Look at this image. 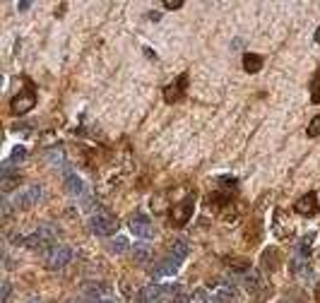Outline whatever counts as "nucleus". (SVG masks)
Masks as SVG:
<instances>
[{
  "mask_svg": "<svg viewBox=\"0 0 320 303\" xmlns=\"http://www.w3.org/2000/svg\"><path fill=\"white\" fill-rule=\"evenodd\" d=\"M29 303H41V301H39V298H31V301H29Z\"/></svg>",
  "mask_w": 320,
  "mask_h": 303,
  "instance_id": "nucleus-34",
  "label": "nucleus"
},
{
  "mask_svg": "<svg viewBox=\"0 0 320 303\" xmlns=\"http://www.w3.org/2000/svg\"><path fill=\"white\" fill-rule=\"evenodd\" d=\"M263 265H265L270 272L277 270V265H279V253H277V248H270V250H265V255H263Z\"/></svg>",
  "mask_w": 320,
  "mask_h": 303,
  "instance_id": "nucleus-17",
  "label": "nucleus"
},
{
  "mask_svg": "<svg viewBox=\"0 0 320 303\" xmlns=\"http://www.w3.org/2000/svg\"><path fill=\"white\" fill-rule=\"evenodd\" d=\"M313 241H315V233H308V236H304V239H301V243H298V255H301V257L311 255Z\"/></svg>",
  "mask_w": 320,
  "mask_h": 303,
  "instance_id": "nucleus-19",
  "label": "nucleus"
},
{
  "mask_svg": "<svg viewBox=\"0 0 320 303\" xmlns=\"http://www.w3.org/2000/svg\"><path fill=\"white\" fill-rule=\"evenodd\" d=\"M193 207H195V195H188L181 205H176L171 212V224L173 226H186L188 219L193 217Z\"/></svg>",
  "mask_w": 320,
  "mask_h": 303,
  "instance_id": "nucleus-7",
  "label": "nucleus"
},
{
  "mask_svg": "<svg viewBox=\"0 0 320 303\" xmlns=\"http://www.w3.org/2000/svg\"><path fill=\"white\" fill-rule=\"evenodd\" d=\"M241 282H243V287H246V291H248L255 301H263L265 298V284H263V277H260V272L258 270H253L250 267L246 274H241Z\"/></svg>",
  "mask_w": 320,
  "mask_h": 303,
  "instance_id": "nucleus-4",
  "label": "nucleus"
},
{
  "mask_svg": "<svg viewBox=\"0 0 320 303\" xmlns=\"http://www.w3.org/2000/svg\"><path fill=\"white\" fill-rule=\"evenodd\" d=\"M210 301H212V296L207 289H195L193 296H190V303H210Z\"/></svg>",
  "mask_w": 320,
  "mask_h": 303,
  "instance_id": "nucleus-21",
  "label": "nucleus"
},
{
  "mask_svg": "<svg viewBox=\"0 0 320 303\" xmlns=\"http://www.w3.org/2000/svg\"><path fill=\"white\" fill-rule=\"evenodd\" d=\"M10 214H12V205H10L8 200H3V217H5V219H8Z\"/></svg>",
  "mask_w": 320,
  "mask_h": 303,
  "instance_id": "nucleus-27",
  "label": "nucleus"
},
{
  "mask_svg": "<svg viewBox=\"0 0 320 303\" xmlns=\"http://www.w3.org/2000/svg\"><path fill=\"white\" fill-rule=\"evenodd\" d=\"M17 183H19V176H8V178H3V185H0V188H3V192H10Z\"/></svg>",
  "mask_w": 320,
  "mask_h": 303,
  "instance_id": "nucleus-24",
  "label": "nucleus"
},
{
  "mask_svg": "<svg viewBox=\"0 0 320 303\" xmlns=\"http://www.w3.org/2000/svg\"><path fill=\"white\" fill-rule=\"evenodd\" d=\"M10 291H12L10 282H3V303H8V301H10Z\"/></svg>",
  "mask_w": 320,
  "mask_h": 303,
  "instance_id": "nucleus-26",
  "label": "nucleus"
},
{
  "mask_svg": "<svg viewBox=\"0 0 320 303\" xmlns=\"http://www.w3.org/2000/svg\"><path fill=\"white\" fill-rule=\"evenodd\" d=\"M109 248H111V253H125L130 248V241L125 239V236H116V239H111Z\"/></svg>",
  "mask_w": 320,
  "mask_h": 303,
  "instance_id": "nucleus-18",
  "label": "nucleus"
},
{
  "mask_svg": "<svg viewBox=\"0 0 320 303\" xmlns=\"http://www.w3.org/2000/svg\"><path fill=\"white\" fill-rule=\"evenodd\" d=\"M320 135V116H313L308 123V137H318Z\"/></svg>",
  "mask_w": 320,
  "mask_h": 303,
  "instance_id": "nucleus-22",
  "label": "nucleus"
},
{
  "mask_svg": "<svg viewBox=\"0 0 320 303\" xmlns=\"http://www.w3.org/2000/svg\"><path fill=\"white\" fill-rule=\"evenodd\" d=\"M188 250H190V248H188L186 241H183V239H173L171 246H169V255H173L176 260H181V263H183V260L188 257Z\"/></svg>",
  "mask_w": 320,
  "mask_h": 303,
  "instance_id": "nucleus-14",
  "label": "nucleus"
},
{
  "mask_svg": "<svg viewBox=\"0 0 320 303\" xmlns=\"http://www.w3.org/2000/svg\"><path fill=\"white\" fill-rule=\"evenodd\" d=\"M89 229H92V233H96V236H113V233L118 231V222L113 219L111 214H94L92 219H89Z\"/></svg>",
  "mask_w": 320,
  "mask_h": 303,
  "instance_id": "nucleus-3",
  "label": "nucleus"
},
{
  "mask_svg": "<svg viewBox=\"0 0 320 303\" xmlns=\"http://www.w3.org/2000/svg\"><path fill=\"white\" fill-rule=\"evenodd\" d=\"M241 46H243V41H241V39H236L234 44H231V48H241Z\"/></svg>",
  "mask_w": 320,
  "mask_h": 303,
  "instance_id": "nucleus-32",
  "label": "nucleus"
},
{
  "mask_svg": "<svg viewBox=\"0 0 320 303\" xmlns=\"http://www.w3.org/2000/svg\"><path fill=\"white\" fill-rule=\"evenodd\" d=\"M164 8H166V10H178V8H181V3H166Z\"/></svg>",
  "mask_w": 320,
  "mask_h": 303,
  "instance_id": "nucleus-29",
  "label": "nucleus"
},
{
  "mask_svg": "<svg viewBox=\"0 0 320 303\" xmlns=\"http://www.w3.org/2000/svg\"><path fill=\"white\" fill-rule=\"evenodd\" d=\"M130 231H133L137 239H154V226H152L147 214L130 217Z\"/></svg>",
  "mask_w": 320,
  "mask_h": 303,
  "instance_id": "nucleus-9",
  "label": "nucleus"
},
{
  "mask_svg": "<svg viewBox=\"0 0 320 303\" xmlns=\"http://www.w3.org/2000/svg\"><path fill=\"white\" fill-rule=\"evenodd\" d=\"M152 257V250H149V246H145V243H140V246L133 248V260L137 265H145Z\"/></svg>",
  "mask_w": 320,
  "mask_h": 303,
  "instance_id": "nucleus-16",
  "label": "nucleus"
},
{
  "mask_svg": "<svg viewBox=\"0 0 320 303\" xmlns=\"http://www.w3.org/2000/svg\"><path fill=\"white\" fill-rule=\"evenodd\" d=\"M294 209H296L298 214H304V217L318 214V212H320V207H318V195H315V192H308V195H304V198H298V200H296V205H294Z\"/></svg>",
  "mask_w": 320,
  "mask_h": 303,
  "instance_id": "nucleus-10",
  "label": "nucleus"
},
{
  "mask_svg": "<svg viewBox=\"0 0 320 303\" xmlns=\"http://www.w3.org/2000/svg\"><path fill=\"white\" fill-rule=\"evenodd\" d=\"M34 106H36V92H34V87H31V82H27L24 92H19V94L12 99V104H10V111L15 113V116H22V113L31 111Z\"/></svg>",
  "mask_w": 320,
  "mask_h": 303,
  "instance_id": "nucleus-1",
  "label": "nucleus"
},
{
  "mask_svg": "<svg viewBox=\"0 0 320 303\" xmlns=\"http://www.w3.org/2000/svg\"><path fill=\"white\" fill-rule=\"evenodd\" d=\"M311 101L313 104L320 101V68L315 70V75H313V80H311Z\"/></svg>",
  "mask_w": 320,
  "mask_h": 303,
  "instance_id": "nucleus-20",
  "label": "nucleus"
},
{
  "mask_svg": "<svg viewBox=\"0 0 320 303\" xmlns=\"http://www.w3.org/2000/svg\"><path fill=\"white\" fill-rule=\"evenodd\" d=\"M210 287H212V298H214L217 303L234 301L236 294H238L236 287H234V282H227V279H212Z\"/></svg>",
  "mask_w": 320,
  "mask_h": 303,
  "instance_id": "nucleus-5",
  "label": "nucleus"
},
{
  "mask_svg": "<svg viewBox=\"0 0 320 303\" xmlns=\"http://www.w3.org/2000/svg\"><path fill=\"white\" fill-rule=\"evenodd\" d=\"M289 272L294 274V277H298L301 282H311L313 279L311 265L306 263L304 257H291V260H289Z\"/></svg>",
  "mask_w": 320,
  "mask_h": 303,
  "instance_id": "nucleus-12",
  "label": "nucleus"
},
{
  "mask_svg": "<svg viewBox=\"0 0 320 303\" xmlns=\"http://www.w3.org/2000/svg\"><path fill=\"white\" fill-rule=\"evenodd\" d=\"M96 303H116V301H113L111 296H104V298H99V301H96Z\"/></svg>",
  "mask_w": 320,
  "mask_h": 303,
  "instance_id": "nucleus-30",
  "label": "nucleus"
},
{
  "mask_svg": "<svg viewBox=\"0 0 320 303\" xmlns=\"http://www.w3.org/2000/svg\"><path fill=\"white\" fill-rule=\"evenodd\" d=\"M65 190L70 192V195H75V198L85 192V183H82V178H79L77 174H72L70 168L65 171Z\"/></svg>",
  "mask_w": 320,
  "mask_h": 303,
  "instance_id": "nucleus-13",
  "label": "nucleus"
},
{
  "mask_svg": "<svg viewBox=\"0 0 320 303\" xmlns=\"http://www.w3.org/2000/svg\"><path fill=\"white\" fill-rule=\"evenodd\" d=\"M70 260H72V248L63 246V243H55V246L46 253V267L48 270H63Z\"/></svg>",
  "mask_w": 320,
  "mask_h": 303,
  "instance_id": "nucleus-2",
  "label": "nucleus"
},
{
  "mask_svg": "<svg viewBox=\"0 0 320 303\" xmlns=\"http://www.w3.org/2000/svg\"><path fill=\"white\" fill-rule=\"evenodd\" d=\"M178 267H181V260L169 255V257H164V260H159V263L149 270V274H152V279H164V277H173V274L178 272Z\"/></svg>",
  "mask_w": 320,
  "mask_h": 303,
  "instance_id": "nucleus-8",
  "label": "nucleus"
},
{
  "mask_svg": "<svg viewBox=\"0 0 320 303\" xmlns=\"http://www.w3.org/2000/svg\"><path fill=\"white\" fill-rule=\"evenodd\" d=\"M24 159H27V147H15L10 161H12V164H19V161H24Z\"/></svg>",
  "mask_w": 320,
  "mask_h": 303,
  "instance_id": "nucleus-23",
  "label": "nucleus"
},
{
  "mask_svg": "<svg viewBox=\"0 0 320 303\" xmlns=\"http://www.w3.org/2000/svg\"><path fill=\"white\" fill-rule=\"evenodd\" d=\"M315 41H318V44H320V27H318V29H315Z\"/></svg>",
  "mask_w": 320,
  "mask_h": 303,
  "instance_id": "nucleus-33",
  "label": "nucleus"
},
{
  "mask_svg": "<svg viewBox=\"0 0 320 303\" xmlns=\"http://www.w3.org/2000/svg\"><path fill=\"white\" fill-rule=\"evenodd\" d=\"M48 161H51V164H63V152H51V154H48Z\"/></svg>",
  "mask_w": 320,
  "mask_h": 303,
  "instance_id": "nucleus-25",
  "label": "nucleus"
},
{
  "mask_svg": "<svg viewBox=\"0 0 320 303\" xmlns=\"http://www.w3.org/2000/svg\"><path fill=\"white\" fill-rule=\"evenodd\" d=\"M149 19H152V22H159V19H162V12H149Z\"/></svg>",
  "mask_w": 320,
  "mask_h": 303,
  "instance_id": "nucleus-28",
  "label": "nucleus"
},
{
  "mask_svg": "<svg viewBox=\"0 0 320 303\" xmlns=\"http://www.w3.org/2000/svg\"><path fill=\"white\" fill-rule=\"evenodd\" d=\"M17 10H19V12H24V10H29V3H19V5H17Z\"/></svg>",
  "mask_w": 320,
  "mask_h": 303,
  "instance_id": "nucleus-31",
  "label": "nucleus"
},
{
  "mask_svg": "<svg viewBox=\"0 0 320 303\" xmlns=\"http://www.w3.org/2000/svg\"><path fill=\"white\" fill-rule=\"evenodd\" d=\"M260 68H263V58L258 53H246L243 56V70L246 72H260Z\"/></svg>",
  "mask_w": 320,
  "mask_h": 303,
  "instance_id": "nucleus-15",
  "label": "nucleus"
},
{
  "mask_svg": "<svg viewBox=\"0 0 320 303\" xmlns=\"http://www.w3.org/2000/svg\"><path fill=\"white\" fill-rule=\"evenodd\" d=\"M41 198H44V188H41V185H29V188H24L22 192H17L12 205H15L17 209H29V207H34Z\"/></svg>",
  "mask_w": 320,
  "mask_h": 303,
  "instance_id": "nucleus-6",
  "label": "nucleus"
},
{
  "mask_svg": "<svg viewBox=\"0 0 320 303\" xmlns=\"http://www.w3.org/2000/svg\"><path fill=\"white\" fill-rule=\"evenodd\" d=\"M186 87H188V75L183 72V75H178V80L173 82V84H169V87L164 89V99L169 101V104H173V101H181V99H183V94H186Z\"/></svg>",
  "mask_w": 320,
  "mask_h": 303,
  "instance_id": "nucleus-11",
  "label": "nucleus"
}]
</instances>
